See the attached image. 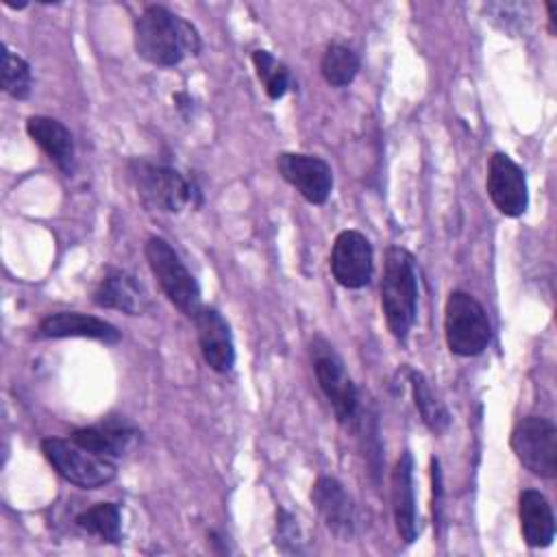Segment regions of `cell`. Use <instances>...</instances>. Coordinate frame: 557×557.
I'll list each match as a JSON object with an SVG mask.
<instances>
[{
	"label": "cell",
	"instance_id": "cell-20",
	"mask_svg": "<svg viewBox=\"0 0 557 557\" xmlns=\"http://www.w3.org/2000/svg\"><path fill=\"white\" fill-rule=\"evenodd\" d=\"M76 527L102 542L117 544L122 540V513L115 503H96L76 516Z\"/></svg>",
	"mask_w": 557,
	"mask_h": 557
},
{
	"label": "cell",
	"instance_id": "cell-22",
	"mask_svg": "<svg viewBox=\"0 0 557 557\" xmlns=\"http://www.w3.org/2000/svg\"><path fill=\"white\" fill-rule=\"evenodd\" d=\"M409 383H411V392H413V403L422 416V422L435 433H444L450 424V416L446 411V407L435 398V394L431 392L426 379L422 372L409 370Z\"/></svg>",
	"mask_w": 557,
	"mask_h": 557
},
{
	"label": "cell",
	"instance_id": "cell-8",
	"mask_svg": "<svg viewBox=\"0 0 557 557\" xmlns=\"http://www.w3.org/2000/svg\"><path fill=\"white\" fill-rule=\"evenodd\" d=\"M518 461L535 476L553 479L557 474V429L548 418H520L509 437Z\"/></svg>",
	"mask_w": 557,
	"mask_h": 557
},
{
	"label": "cell",
	"instance_id": "cell-19",
	"mask_svg": "<svg viewBox=\"0 0 557 557\" xmlns=\"http://www.w3.org/2000/svg\"><path fill=\"white\" fill-rule=\"evenodd\" d=\"M135 435H137V431L126 426V424L107 422V424H94V426L76 429L70 437L76 444L89 448L91 453L109 457V459L115 461L117 457H122L128 450Z\"/></svg>",
	"mask_w": 557,
	"mask_h": 557
},
{
	"label": "cell",
	"instance_id": "cell-16",
	"mask_svg": "<svg viewBox=\"0 0 557 557\" xmlns=\"http://www.w3.org/2000/svg\"><path fill=\"white\" fill-rule=\"evenodd\" d=\"M392 511L396 531L403 542L411 544L418 537V511L413 490V457L405 450L392 470Z\"/></svg>",
	"mask_w": 557,
	"mask_h": 557
},
{
	"label": "cell",
	"instance_id": "cell-3",
	"mask_svg": "<svg viewBox=\"0 0 557 557\" xmlns=\"http://www.w3.org/2000/svg\"><path fill=\"white\" fill-rule=\"evenodd\" d=\"M126 170L131 183L137 189V196L146 207L165 213H178L187 205H194L198 189L178 170L148 159H131Z\"/></svg>",
	"mask_w": 557,
	"mask_h": 557
},
{
	"label": "cell",
	"instance_id": "cell-23",
	"mask_svg": "<svg viewBox=\"0 0 557 557\" xmlns=\"http://www.w3.org/2000/svg\"><path fill=\"white\" fill-rule=\"evenodd\" d=\"M2 89L15 100H26L33 89L30 65L9 46H2Z\"/></svg>",
	"mask_w": 557,
	"mask_h": 557
},
{
	"label": "cell",
	"instance_id": "cell-2",
	"mask_svg": "<svg viewBox=\"0 0 557 557\" xmlns=\"http://www.w3.org/2000/svg\"><path fill=\"white\" fill-rule=\"evenodd\" d=\"M381 309L389 333L405 342L418 313V276L411 252L389 246L381 278Z\"/></svg>",
	"mask_w": 557,
	"mask_h": 557
},
{
	"label": "cell",
	"instance_id": "cell-27",
	"mask_svg": "<svg viewBox=\"0 0 557 557\" xmlns=\"http://www.w3.org/2000/svg\"><path fill=\"white\" fill-rule=\"evenodd\" d=\"M546 11H548V30L550 35H555V4L546 2Z\"/></svg>",
	"mask_w": 557,
	"mask_h": 557
},
{
	"label": "cell",
	"instance_id": "cell-18",
	"mask_svg": "<svg viewBox=\"0 0 557 557\" xmlns=\"http://www.w3.org/2000/svg\"><path fill=\"white\" fill-rule=\"evenodd\" d=\"M522 540L531 548H546L555 540V516L548 498L537 490H524L518 498Z\"/></svg>",
	"mask_w": 557,
	"mask_h": 557
},
{
	"label": "cell",
	"instance_id": "cell-11",
	"mask_svg": "<svg viewBox=\"0 0 557 557\" xmlns=\"http://www.w3.org/2000/svg\"><path fill=\"white\" fill-rule=\"evenodd\" d=\"M278 174L311 205H324L333 191V170L318 154L281 152L276 157Z\"/></svg>",
	"mask_w": 557,
	"mask_h": 557
},
{
	"label": "cell",
	"instance_id": "cell-4",
	"mask_svg": "<svg viewBox=\"0 0 557 557\" xmlns=\"http://www.w3.org/2000/svg\"><path fill=\"white\" fill-rule=\"evenodd\" d=\"M444 339L453 355L476 357L492 339L483 305L463 289H453L444 302Z\"/></svg>",
	"mask_w": 557,
	"mask_h": 557
},
{
	"label": "cell",
	"instance_id": "cell-7",
	"mask_svg": "<svg viewBox=\"0 0 557 557\" xmlns=\"http://www.w3.org/2000/svg\"><path fill=\"white\" fill-rule=\"evenodd\" d=\"M311 357L318 385L326 396L337 422L346 429H352L357 422L359 396L342 357L324 339H313Z\"/></svg>",
	"mask_w": 557,
	"mask_h": 557
},
{
	"label": "cell",
	"instance_id": "cell-21",
	"mask_svg": "<svg viewBox=\"0 0 557 557\" xmlns=\"http://www.w3.org/2000/svg\"><path fill=\"white\" fill-rule=\"evenodd\" d=\"M320 72L331 87H346L359 72V57L344 44H329L320 59Z\"/></svg>",
	"mask_w": 557,
	"mask_h": 557
},
{
	"label": "cell",
	"instance_id": "cell-13",
	"mask_svg": "<svg viewBox=\"0 0 557 557\" xmlns=\"http://www.w3.org/2000/svg\"><path fill=\"white\" fill-rule=\"evenodd\" d=\"M35 337L37 339L89 337V339H98L104 344H117L122 335H120L117 326H113L111 322H107L102 318L78 313V311H57V313L46 315L39 322Z\"/></svg>",
	"mask_w": 557,
	"mask_h": 557
},
{
	"label": "cell",
	"instance_id": "cell-1",
	"mask_svg": "<svg viewBox=\"0 0 557 557\" xmlns=\"http://www.w3.org/2000/svg\"><path fill=\"white\" fill-rule=\"evenodd\" d=\"M137 54L159 67L178 65L200 52V35L191 22L161 4L146 7L133 28Z\"/></svg>",
	"mask_w": 557,
	"mask_h": 557
},
{
	"label": "cell",
	"instance_id": "cell-9",
	"mask_svg": "<svg viewBox=\"0 0 557 557\" xmlns=\"http://www.w3.org/2000/svg\"><path fill=\"white\" fill-rule=\"evenodd\" d=\"M331 274L346 289H361L370 283L374 274V252L370 239L355 231L346 228L337 233L331 248Z\"/></svg>",
	"mask_w": 557,
	"mask_h": 557
},
{
	"label": "cell",
	"instance_id": "cell-17",
	"mask_svg": "<svg viewBox=\"0 0 557 557\" xmlns=\"http://www.w3.org/2000/svg\"><path fill=\"white\" fill-rule=\"evenodd\" d=\"M26 133L65 176L74 172V137L59 120L48 115H30L26 120Z\"/></svg>",
	"mask_w": 557,
	"mask_h": 557
},
{
	"label": "cell",
	"instance_id": "cell-26",
	"mask_svg": "<svg viewBox=\"0 0 557 557\" xmlns=\"http://www.w3.org/2000/svg\"><path fill=\"white\" fill-rule=\"evenodd\" d=\"M431 476H433V520L435 524L442 522V511H444V487H442V470H440V459H431Z\"/></svg>",
	"mask_w": 557,
	"mask_h": 557
},
{
	"label": "cell",
	"instance_id": "cell-25",
	"mask_svg": "<svg viewBox=\"0 0 557 557\" xmlns=\"http://www.w3.org/2000/svg\"><path fill=\"white\" fill-rule=\"evenodd\" d=\"M276 546L283 553H300L302 535L298 529V520L283 507L276 509Z\"/></svg>",
	"mask_w": 557,
	"mask_h": 557
},
{
	"label": "cell",
	"instance_id": "cell-12",
	"mask_svg": "<svg viewBox=\"0 0 557 557\" xmlns=\"http://www.w3.org/2000/svg\"><path fill=\"white\" fill-rule=\"evenodd\" d=\"M198 346L205 363L218 372L226 374L235 366V344L226 318L215 307H200L194 315Z\"/></svg>",
	"mask_w": 557,
	"mask_h": 557
},
{
	"label": "cell",
	"instance_id": "cell-24",
	"mask_svg": "<svg viewBox=\"0 0 557 557\" xmlns=\"http://www.w3.org/2000/svg\"><path fill=\"white\" fill-rule=\"evenodd\" d=\"M252 65H255V72L259 76V81L263 83V89L268 94L270 100H278L287 94V87H289V70L276 61L272 57V52L268 50H255L252 52Z\"/></svg>",
	"mask_w": 557,
	"mask_h": 557
},
{
	"label": "cell",
	"instance_id": "cell-6",
	"mask_svg": "<svg viewBox=\"0 0 557 557\" xmlns=\"http://www.w3.org/2000/svg\"><path fill=\"white\" fill-rule=\"evenodd\" d=\"M148 265L152 274L157 276L163 294L168 300L187 318L194 320V315L200 311L202 300H200V285L194 278V274L185 268L181 261L178 252L172 248L170 242L163 237H148L144 246Z\"/></svg>",
	"mask_w": 557,
	"mask_h": 557
},
{
	"label": "cell",
	"instance_id": "cell-14",
	"mask_svg": "<svg viewBox=\"0 0 557 557\" xmlns=\"http://www.w3.org/2000/svg\"><path fill=\"white\" fill-rule=\"evenodd\" d=\"M96 307L102 309H117L128 315H139L148 309L150 298L144 285L126 270L109 268L107 274L100 278L98 287L91 296Z\"/></svg>",
	"mask_w": 557,
	"mask_h": 557
},
{
	"label": "cell",
	"instance_id": "cell-5",
	"mask_svg": "<svg viewBox=\"0 0 557 557\" xmlns=\"http://www.w3.org/2000/svg\"><path fill=\"white\" fill-rule=\"evenodd\" d=\"M41 453L61 479L83 490H98L111 483L117 474L113 459L91 453L72 437H46Z\"/></svg>",
	"mask_w": 557,
	"mask_h": 557
},
{
	"label": "cell",
	"instance_id": "cell-10",
	"mask_svg": "<svg viewBox=\"0 0 557 557\" xmlns=\"http://www.w3.org/2000/svg\"><path fill=\"white\" fill-rule=\"evenodd\" d=\"M485 189L494 207L507 218H518L529 207L524 170L505 152H494L490 157Z\"/></svg>",
	"mask_w": 557,
	"mask_h": 557
},
{
	"label": "cell",
	"instance_id": "cell-15",
	"mask_svg": "<svg viewBox=\"0 0 557 557\" xmlns=\"http://www.w3.org/2000/svg\"><path fill=\"white\" fill-rule=\"evenodd\" d=\"M311 503L329 531L346 542L355 535V507L337 479L320 476L311 487Z\"/></svg>",
	"mask_w": 557,
	"mask_h": 557
}]
</instances>
